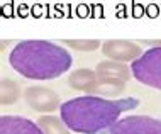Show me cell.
<instances>
[{
  "instance_id": "1",
  "label": "cell",
  "mask_w": 161,
  "mask_h": 134,
  "mask_svg": "<svg viewBox=\"0 0 161 134\" xmlns=\"http://www.w3.org/2000/svg\"><path fill=\"white\" fill-rule=\"evenodd\" d=\"M137 105L139 100L134 97L108 100L103 97L85 95L64 102L59 107V114L69 131L81 134H98L100 131L115 124L122 112L132 110Z\"/></svg>"
},
{
  "instance_id": "2",
  "label": "cell",
  "mask_w": 161,
  "mask_h": 134,
  "mask_svg": "<svg viewBox=\"0 0 161 134\" xmlns=\"http://www.w3.org/2000/svg\"><path fill=\"white\" fill-rule=\"evenodd\" d=\"M8 63L29 80H54L69 70L71 54L51 41H20L8 54Z\"/></svg>"
},
{
  "instance_id": "3",
  "label": "cell",
  "mask_w": 161,
  "mask_h": 134,
  "mask_svg": "<svg viewBox=\"0 0 161 134\" xmlns=\"http://www.w3.org/2000/svg\"><path fill=\"white\" fill-rule=\"evenodd\" d=\"M97 83L90 93L100 95H117L125 87V81L130 78V70L127 64L119 61H100L95 68Z\"/></svg>"
},
{
  "instance_id": "4",
  "label": "cell",
  "mask_w": 161,
  "mask_h": 134,
  "mask_svg": "<svg viewBox=\"0 0 161 134\" xmlns=\"http://www.w3.org/2000/svg\"><path fill=\"white\" fill-rule=\"evenodd\" d=\"M130 73L139 83L161 90V47H151L130 64Z\"/></svg>"
},
{
  "instance_id": "5",
  "label": "cell",
  "mask_w": 161,
  "mask_h": 134,
  "mask_svg": "<svg viewBox=\"0 0 161 134\" xmlns=\"http://www.w3.org/2000/svg\"><path fill=\"white\" fill-rule=\"evenodd\" d=\"M98 134H161V119L149 115H129L119 119Z\"/></svg>"
},
{
  "instance_id": "6",
  "label": "cell",
  "mask_w": 161,
  "mask_h": 134,
  "mask_svg": "<svg viewBox=\"0 0 161 134\" xmlns=\"http://www.w3.org/2000/svg\"><path fill=\"white\" fill-rule=\"evenodd\" d=\"M24 100L32 110L37 112H54L61 107L59 95L46 87H27L24 92Z\"/></svg>"
},
{
  "instance_id": "7",
  "label": "cell",
  "mask_w": 161,
  "mask_h": 134,
  "mask_svg": "<svg viewBox=\"0 0 161 134\" xmlns=\"http://www.w3.org/2000/svg\"><path fill=\"white\" fill-rule=\"evenodd\" d=\"M102 53L110 61H136L142 56L141 46L127 39H110L102 44Z\"/></svg>"
},
{
  "instance_id": "8",
  "label": "cell",
  "mask_w": 161,
  "mask_h": 134,
  "mask_svg": "<svg viewBox=\"0 0 161 134\" xmlns=\"http://www.w3.org/2000/svg\"><path fill=\"white\" fill-rule=\"evenodd\" d=\"M0 134H42L36 122L20 115H2L0 117Z\"/></svg>"
},
{
  "instance_id": "9",
  "label": "cell",
  "mask_w": 161,
  "mask_h": 134,
  "mask_svg": "<svg viewBox=\"0 0 161 134\" xmlns=\"http://www.w3.org/2000/svg\"><path fill=\"white\" fill-rule=\"evenodd\" d=\"M68 83L71 88L90 93L93 90L95 83H97V73L93 70H88V68H80V70H75L68 76Z\"/></svg>"
},
{
  "instance_id": "10",
  "label": "cell",
  "mask_w": 161,
  "mask_h": 134,
  "mask_svg": "<svg viewBox=\"0 0 161 134\" xmlns=\"http://www.w3.org/2000/svg\"><path fill=\"white\" fill-rule=\"evenodd\" d=\"M37 126L41 127L42 134H69V129L56 115H41L37 119Z\"/></svg>"
},
{
  "instance_id": "11",
  "label": "cell",
  "mask_w": 161,
  "mask_h": 134,
  "mask_svg": "<svg viewBox=\"0 0 161 134\" xmlns=\"http://www.w3.org/2000/svg\"><path fill=\"white\" fill-rule=\"evenodd\" d=\"M20 97V88L14 80L8 78H2L0 81V102L3 105H10V103L17 102V98Z\"/></svg>"
},
{
  "instance_id": "12",
  "label": "cell",
  "mask_w": 161,
  "mask_h": 134,
  "mask_svg": "<svg viewBox=\"0 0 161 134\" xmlns=\"http://www.w3.org/2000/svg\"><path fill=\"white\" fill-rule=\"evenodd\" d=\"M64 44L76 51H95L100 46V41L97 39H64Z\"/></svg>"
},
{
  "instance_id": "13",
  "label": "cell",
  "mask_w": 161,
  "mask_h": 134,
  "mask_svg": "<svg viewBox=\"0 0 161 134\" xmlns=\"http://www.w3.org/2000/svg\"><path fill=\"white\" fill-rule=\"evenodd\" d=\"M144 44H149L153 47H161V39H147L144 41Z\"/></svg>"
}]
</instances>
